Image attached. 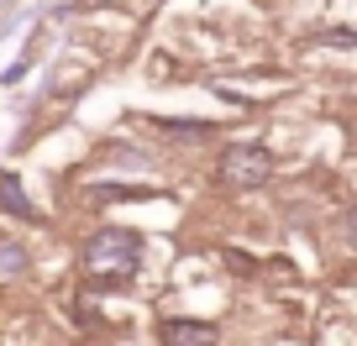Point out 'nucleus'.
I'll use <instances>...</instances> for the list:
<instances>
[{
	"label": "nucleus",
	"instance_id": "2",
	"mask_svg": "<svg viewBox=\"0 0 357 346\" xmlns=\"http://www.w3.org/2000/svg\"><path fill=\"white\" fill-rule=\"evenodd\" d=\"M89 268H95V262H105V257H111V262H116V268H132V262H137V246L132 242H126V236H121V242H116V231H105V236H95V242H89Z\"/></svg>",
	"mask_w": 357,
	"mask_h": 346
},
{
	"label": "nucleus",
	"instance_id": "1",
	"mask_svg": "<svg viewBox=\"0 0 357 346\" xmlns=\"http://www.w3.org/2000/svg\"><path fill=\"white\" fill-rule=\"evenodd\" d=\"M268 152L263 147H231V152L221 157V179L231 184V189H257V184L268 179Z\"/></svg>",
	"mask_w": 357,
	"mask_h": 346
},
{
	"label": "nucleus",
	"instance_id": "3",
	"mask_svg": "<svg viewBox=\"0 0 357 346\" xmlns=\"http://www.w3.org/2000/svg\"><path fill=\"white\" fill-rule=\"evenodd\" d=\"M163 346H215V331L200 320H168L163 325Z\"/></svg>",
	"mask_w": 357,
	"mask_h": 346
}]
</instances>
